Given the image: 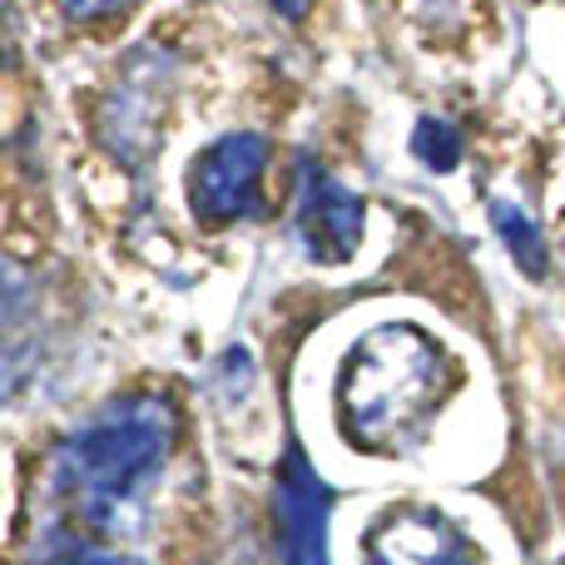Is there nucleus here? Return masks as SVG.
I'll return each mask as SVG.
<instances>
[{
    "label": "nucleus",
    "instance_id": "nucleus-1",
    "mask_svg": "<svg viewBox=\"0 0 565 565\" xmlns=\"http://www.w3.org/2000/svg\"><path fill=\"white\" fill-rule=\"evenodd\" d=\"M457 382V362L437 338L412 322H382L352 342L338 367V431L362 457H402L431 431Z\"/></svg>",
    "mask_w": 565,
    "mask_h": 565
},
{
    "label": "nucleus",
    "instance_id": "nucleus-5",
    "mask_svg": "<svg viewBox=\"0 0 565 565\" xmlns=\"http://www.w3.org/2000/svg\"><path fill=\"white\" fill-rule=\"evenodd\" d=\"M298 234L308 244L312 258L322 264H348L362 244V204L358 194L338 184L332 174L302 164V184H298Z\"/></svg>",
    "mask_w": 565,
    "mask_h": 565
},
{
    "label": "nucleus",
    "instance_id": "nucleus-10",
    "mask_svg": "<svg viewBox=\"0 0 565 565\" xmlns=\"http://www.w3.org/2000/svg\"><path fill=\"white\" fill-rule=\"evenodd\" d=\"M75 565H105V561H75Z\"/></svg>",
    "mask_w": 565,
    "mask_h": 565
},
{
    "label": "nucleus",
    "instance_id": "nucleus-7",
    "mask_svg": "<svg viewBox=\"0 0 565 565\" xmlns=\"http://www.w3.org/2000/svg\"><path fill=\"white\" fill-rule=\"evenodd\" d=\"M412 149H417V159L427 169H437V174L461 164V135L451 125H441V119H422L417 135H412Z\"/></svg>",
    "mask_w": 565,
    "mask_h": 565
},
{
    "label": "nucleus",
    "instance_id": "nucleus-6",
    "mask_svg": "<svg viewBox=\"0 0 565 565\" xmlns=\"http://www.w3.org/2000/svg\"><path fill=\"white\" fill-rule=\"evenodd\" d=\"M491 218H497V228H501V238H507L511 258H516L531 278L546 274V238H541V228L531 224L516 204H491Z\"/></svg>",
    "mask_w": 565,
    "mask_h": 565
},
{
    "label": "nucleus",
    "instance_id": "nucleus-9",
    "mask_svg": "<svg viewBox=\"0 0 565 565\" xmlns=\"http://www.w3.org/2000/svg\"><path fill=\"white\" fill-rule=\"evenodd\" d=\"M268 6H274L278 15H288V20H308L312 0H268Z\"/></svg>",
    "mask_w": 565,
    "mask_h": 565
},
{
    "label": "nucleus",
    "instance_id": "nucleus-3",
    "mask_svg": "<svg viewBox=\"0 0 565 565\" xmlns=\"http://www.w3.org/2000/svg\"><path fill=\"white\" fill-rule=\"evenodd\" d=\"M268 174V139L224 135L194 159L189 169V209L204 224H238L258 214Z\"/></svg>",
    "mask_w": 565,
    "mask_h": 565
},
{
    "label": "nucleus",
    "instance_id": "nucleus-4",
    "mask_svg": "<svg viewBox=\"0 0 565 565\" xmlns=\"http://www.w3.org/2000/svg\"><path fill=\"white\" fill-rule=\"evenodd\" d=\"M362 565H477V551L437 507H387L362 526Z\"/></svg>",
    "mask_w": 565,
    "mask_h": 565
},
{
    "label": "nucleus",
    "instance_id": "nucleus-8",
    "mask_svg": "<svg viewBox=\"0 0 565 565\" xmlns=\"http://www.w3.org/2000/svg\"><path fill=\"white\" fill-rule=\"evenodd\" d=\"M55 6H60V15L75 20V25H105V20L125 15L135 0H55Z\"/></svg>",
    "mask_w": 565,
    "mask_h": 565
},
{
    "label": "nucleus",
    "instance_id": "nucleus-2",
    "mask_svg": "<svg viewBox=\"0 0 565 565\" xmlns=\"http://www.w3.org/2000/svg\"><path fill=\"white\" fill-rule=\"evenodd\" d=\"M169 441H174V412L164 397L109 402L65 441L60 481L85 516L119 521V511L135 507L139 491L159 477Z\"/></svg>",
    "mask_w": 565,
    "mask_h": 565
}]
</instances>
